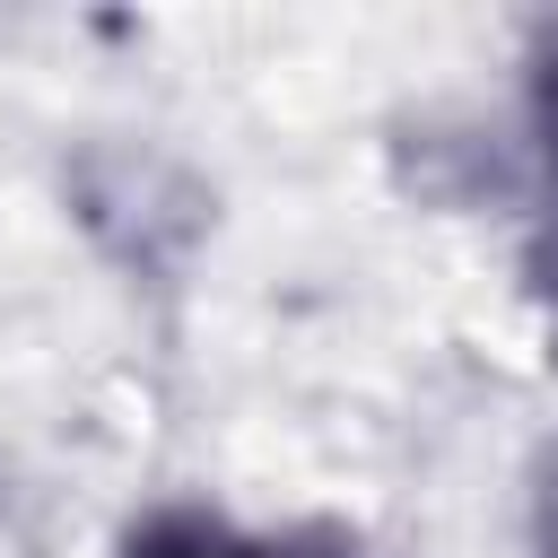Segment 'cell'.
<instances>
[{
    "instance_id": "6da1fadb",
    "label": "cell",
    "mask_w": 558,
    "mask_h": 558,
    "mask_svg": "<svg viewBox=\"0 0 558 558\" xmlns=\"http://www.w3.org/2000/svg\"><path fill=\"white\" fill-rule=\"evenodd\" d=\"M549 96H558V78H549Z\"/></svg>"
}]
</instances>
